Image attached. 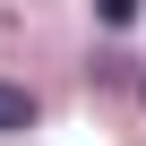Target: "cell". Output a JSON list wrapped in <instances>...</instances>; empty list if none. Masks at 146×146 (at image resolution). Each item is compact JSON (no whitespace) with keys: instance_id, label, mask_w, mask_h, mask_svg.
Instances as JSON below:
<instances>
[{"instance_id":"obj_1","label":"cell","mask_w":146,"mask_h":146,"mask_svg":"<svg viewBox=\"0 0 146 146\" xmlns=\"http://www.w3.org/2000/svg\"><path fill=\"white\" fill-rule=\"evenodd\" d=\"M9 129H35V95L26 86H0V137Z\"/></svg>"},{"instance_id":"obj_2","label":"cell","mask_w":146,"mask_h":146,"mask_svg":"<svg viewBox=\"0 0 146 146\" xmlns=\"http://www.w3.org/2000/svg\"><path fill=\"white\" fill-rule=\"evenodd\" d=\"M95 9H103V26H129V17H137V0H95Z\"/></svg>"}]
</instances>
